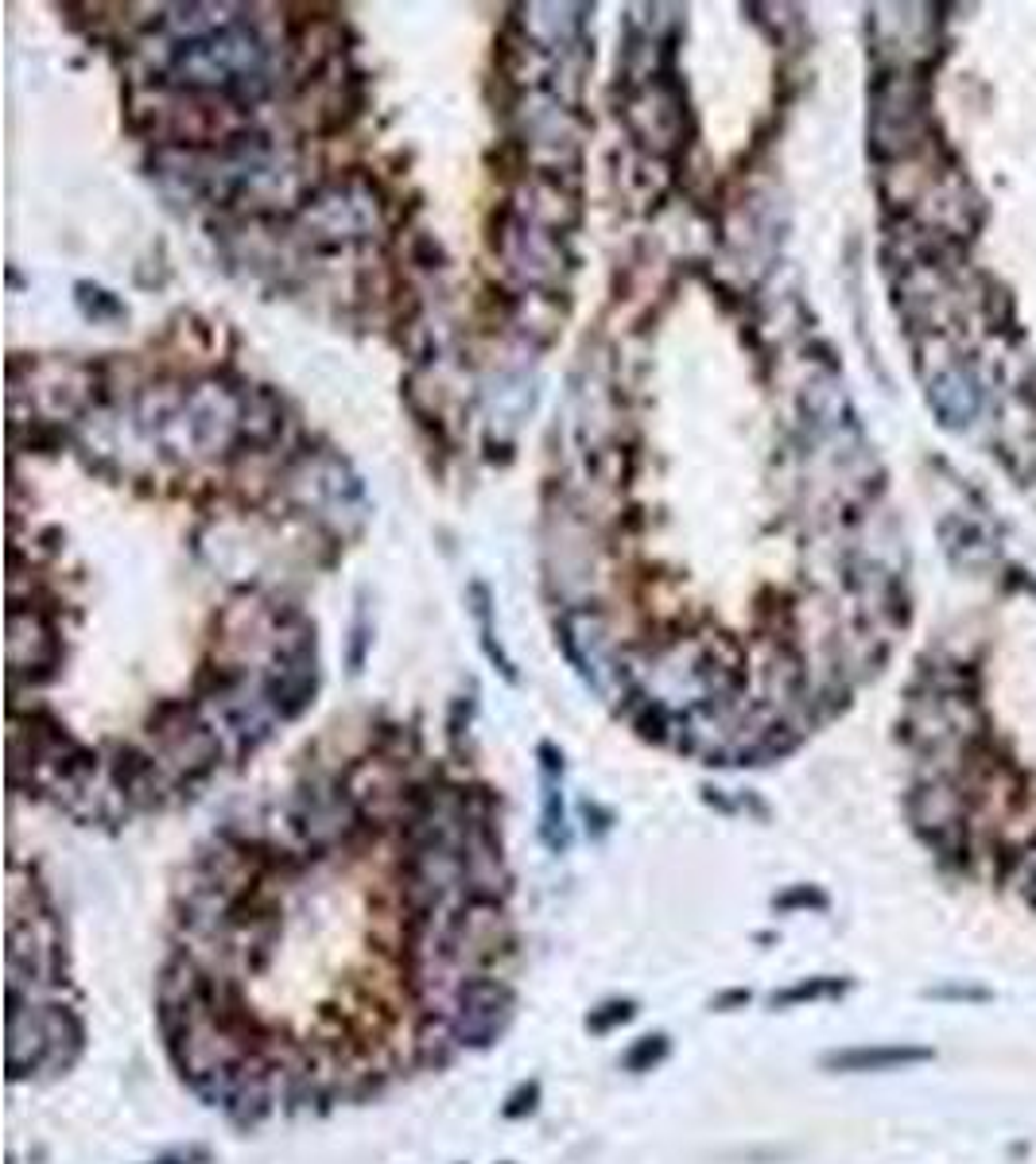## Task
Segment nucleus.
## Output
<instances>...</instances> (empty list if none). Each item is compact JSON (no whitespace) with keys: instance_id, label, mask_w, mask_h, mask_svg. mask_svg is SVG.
<instances>
[{"instance_id":"obj_4","label":"nucleus","mask_w":1036,"mask_h":1164,"mask_svg":"<svg viewBox=\"0 0 1036 1164\" xmlns=\"http://www.w3.org/2000/svg\"><path fill=\"white\" fill-rule=\"evenodd\" d=\"M539 780H544V815H539V839H544V846L556 854L567 851V842H571V830H567V811H563V789H559V780H563V753L551 746V741H544L539 746Z\"/></svg>"},{"instance_id":"obj_2","label":"nucleus","mask_w":1036,"mask_h":1164,"mask_svg":"<svg viewBox=\"0 0 1036 1164\" xmlns=\"http://www.w3.org/2000/svg\"><path fill=\"white\" fill-rule=\"evenodd\" d=\"M55 1002H9V1079H40L51 1067L55 1029H51Z\"/></svg>"},{"instance_id":"obj_9","label":"nucleus","mask_w":1036,"mask_h":1164,"mask_svg":"<svg viewBox=\"0 0 1036 1164\" xmlns=\"http://www.w3.org/2000/svg\"><path fill=\"white\" fill-rule=\"evenodd\" d=\"M772 909L776 912H827L831 901H827V893L815 889V885H788L784 893L772 897Z\"/></svg>"},{"instance_id":"obj_10","label":"nucleus","mask_w":1036,"mask_h":1164,"mask_svg":"<svg viewBox=\"0 0 1036 1164\" xmlns=\"http://www.w3.org/2000/svg\"><path fill=\"white\" fill-rule=\"evenodd\" d=\"M536 1106H539V1084H536V1079H524V1084H517L513 1091H508L501 1114H505L508 1122H520V1118H529Z\"/></svg>"},{"instance_id":"obj_1","label":"nucleus","mask_w":1036,"mask_h":1164,"mask_svg":"<svg viewBox=\"0 0 1036 1164\" xmlns=\"http://www.w3.org/2000/svg\"><path fill=\"white\" fill-rule=\"evenodd\" d=\"M513 1017H517V990H513V983L498 978V974H482V978H470L462 986L455 1013H450L447 1021L467 1052H482V1048L498 1044L508 1033Z\"/></svg>"},{"instance_id":"obj_14","label":"nucleus","mask_w":1036,"mask_h":1164,"mask_svg":"<svg viewBox=\"0 0 1036 1164\" xmlns=\"http://www.w3.org/2000/svg\"><path fill=\"white\" fill-rule=\"evenodd\" d=\"M750 1002H753V993L738 986V990H722L719 998L711 1002V1010H714V1013H734V1010H745Z\"/></svg>"},{"instance_id":"obj_5","label":"nucleus","mask_w":1036,"mask_h":1164,"mask_svg":"<svg viewBox=\"0 0 1036 1164\" xmlns=\"http://www.w3.org/2000/svg\"><path fill=\"white\" fill-rule=\"evenodd\" d=\"M854 983L850 978H839V974H815V978H800V983L784 986L769 998L772 1010H796V1005H812V1002H834L850 993Z\"/></svg>"},{"instance_id":"obj_8","label":"nucleus","mask_w":1036,"mask_h":1164,"mask_svg":"<svg viewBox=\"0 0 1036 1164\" xmlns=\"http://www.w3.org/2000/svg\"><path fill=\"white\" fill-rule=\"evenodd\" d=\"M633 1017H637V1002L633 998H606V1002L587 1013V1033L610 1036L618 1033L621 1025H630Z\"/></svg>"},{"instance_id":"obj_7","label":"nucleus","mask_w":1036,"mask_h":1164,"mask_svg":"<svg viewBox=\"0 0 1036 1164\" xmlns=\"http://www.w3.org/2000/svg\"><path fill=\"white\" fill-rule=\"evenodd\" d=\"M668 1052H671L668 1033H645L621 1052V1072L645 1075V1072H652V1067H661V1063L668 1060Z\"/></svg>"},{"instance_id":"obj_6","label":"nucleus","mask_w":1036,"mask_h":1164,"mask_svg":"<svg viewBox=\"0 0 1036 1164\" xmlns=\"http://www.w3.org/2000/svg\"><path fill=\"white\" fill-rule=\"evenodd\" d=\"M470 609H474V618H478V629H482V648H486V657L498 664L501 672H505L508 683H517V672H513V660L501 652L498 637H493V609H489V590L486 583H470Z\"/></svg>"},{"instance_id":"obj_16","label":"nucleus","mask_w":1036,"mask_h":1164,"mask_svg":"<svg viewBox=\"0 0 1036 1164\" xmlns=\"http://www.w3.org/2000/svg\"><path fill=\"white\" fill-rule=\"evenodd\" d=\"M501 1164H513V1161H501Z\"/></svg>"},{"instance_id":"obj_3","label":"nucleus","mask_w":1036,"mask_h":1164,"mask_svg":"<svg viewBox=\"0 0 1036 1164\" xmlns=\"http://www.w3.org/2000/svg\"><path fill=\"white\" fill-rule=\"evenodd\" d=\"M932 1056L935 1052L924 1048V1044H858V1048L827 1052L824 1067L827 1072H850V1075L901 1072V1067H913V1063H928Z\"/></svg>"},{"instance_id":"obj_12","label":"nucleus","mask_w":1036,"mask_h":1164,"mask_svg":"<svg viewBox=\"0 0 1036 1164\" xmlns=\"http://www.w3.org/2000/svg\"><path fill=\"white\" fill-rule=\"evenodd\" d=\"M928 998H939V1002H990L994 993L986 990V986H932L928 990Z\"/></svg>"},{"instance_id":"obj_15","label":"nucleus","mask_w":1036,"mask_h":1164,"mask_svg":"<svg viewBox=\"0 0 1036 1164\" xmlns=\"http://www.w3.org/2000/svg\"><path fill=\"white\" fill-rule=\"evenodd\" d=\"M203 1161H206V1149H179V1153L152 1156V1161H144V1164H203Z\"/></svg>"},{"instance_id":"obj_13","label":"nucleus","mask_w":1036,"mask_h":1164,"mask_svg":"<svg viewBox=\"0 0 1036 1164\" xmlns=\"http://www.w3.org/2000/svg\"><path fill=\"white\" fill-rule=\"evenodd\" d=\"M412 261L424 264V268H443L447 256H443V249H439L431 237H416V241H412Z\"/></svg>"},{"instance_id":"obj_11","label":"nucleus","mask_w":1036,"mask_h":1164,"mask_svg":"<svg viewBox=\"0 0 1036 1164\" xmlns=\"http://www.w3.org/2000/svg\"><path fill=\"white\" fill-rule=\"evenodd\" d=\"M78 304L90 314H124V307L117 304L109 292H102V288H93V284H78Z\"/></svg>"}]
</instances>
